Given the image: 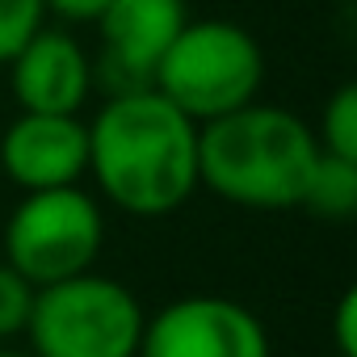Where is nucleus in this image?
<instances>
[{"label": "nucleus", "instance_id": "obj_1", "mask_svg": "<svg viewBox=\"0 0 357 357\" xmlns=\"http://www.w3.org/2000/svg\"><path fill=\"white\" fill-rule=\"evenodd\" d=\"M89 126V181L101 202L130 219H168L194 202L198 122L155 89L105 97Z\"/></svg>", "mask_w": 357, "mask_h": 357}, {"label": "nucleus", "instance_id": "obj_2", "mask_svg": "<svg viewBox=\"0 0 357 357\" xmlns=\"http://www.w3.org/2000/svg\"><path fill=\"white\" fill-rule=\"evenodd\" d=\"M319 143L307 118L252 101L198 126V185L240 211H298Z\"/></svg>", "mask_w": 357, "mask_h": 357}, {"label": "nucleus", "instance_id": "obj_3", "mask_svg": "<svg viewBox=\"0 0 357 357\" xmlns=\"http://www.w3.org/2000/svg\"><path fill=\"white\" fill-rule=\"evenodd\" d=\"M265 51L257 34L227 17H190L151 72V89L198 126L261 97Z\"/></svg>", "mask_w": 357, "mask_h": 357}, {"label": "nucleus", "instance_id": "obj_4", "mask_svg": "<svg viewBox=\"0 0 357 357\" xmlns=\"http://www.w3.org/2000/svg\"><path fill=\"white\" fill-rule=\"evenodd\" d=\"M147 311L109 273H76L34 290L26 319L34 357H139Z\"/></svg>", "mask_w": 357, "mask_h": 357}, {"label": "nucleus", "instance_id": "obj_5", "mask_svg": "<svg viewBox=\"0 0 357 357\" xmlns=\"http://www.w3.org/2000/svg\"><path fill=\"white\" fill-rule=\"evenodd\" d=\"M0 244V261H9L34 290L89 273L105 248V206L84 185L22 194Z\"/></svg>", "mask_w": 357, "mask_h": 357}, {"label": "nucleus", "instance_id": "obj_6", "mask_svg": "<svg viewBox=\"0 0 357 357\" xmlns=\"http://www.w3.org/2000/svg\"><path fill=\"white\" fill-rule=\"evenodd\" d=\"M139 357H273V340L240 298L181 294L147 315Z\"/></svg>", "mask_w": 357, "mask_h": 357}, {"label": "nucleus", "instance_id": "obj_7", "mask_svg": "<svg viewBox=\"0 0 357 357\" xmlns=\"http://www.w3.org/2000/svg\"><path fill=\"white\" fill-rule=\"evenodd\" d=\"M190 5L185 0H109L105 13L93 22L101 51L93 55V80L114 93L151 89V72L185 30Z\"/></svg>", "mask_w": 357, "mask_h": 357}, {"label": "nucleus", "instance_id": "obj_8", "mask_svg": "<svg viewBox=\"0 0 357 357\" xmlns=\"http://www.w3.org/2000/svg\"><path fill=\"white\" fill-rule=\"evenodd\" d=\"M0 172L22 194L80 185L89 172V126L84 114H30L0 130Z\"/></svg>", "mask_w": 357, "mask_h": 357}, {"label": "nucleus", "instance_id": "obj_9", "mask_svg": "<svg viewBox=\"0 0 357 357\" xmlns=\"http://www.w3.org/2000/svg\"><path fill=\"white\" fill-rule=\"evenodd\" d=\"M9 93L17 109L30 114H84L89 97L97 93L93 55L68 26H43L30 43L5 63Z\"/></svg>", "mask_w": 357, "mask_h": 357}, {"label": "nucleus", "instance_id": "obj_10", "mask_svg": "<svg viewBox=\"0 0 357 357\" xmlns=\"http://www.w3.org/2000/svg\"><path fill=\"white\" fill-rule=\"evenodd\" d=\"M298 211L328 219V223H344L357 215V160H340V155H324L315 160L307 190L298 198Z\"/></svg>", "mask_w": 357, "mask_h": 357}, {"label": "nucleus", "instance_id": "obj_11", "mask_svg": "<svg viewBox=\"0 0 357 357\" xmlns=\"http://www.w3.org/2000/svg\"><path fill=\"white\" fill-rule=\"evenodd\" d=\"M311 130H315V143L324 155L357 160V84L332 89V97L324 101L319 122Z\"/></svg>", "mask_w": 357, "mask_h": 357}, {"label": "nucleus", "instance_id": "obj_12", "mask_svg": "<svg viewBox=\"0 0 357 357\" xmlns=\"http://www.w3.org/2000/svg\"><path fill=\"white\" fill-rule=\"evenodd\" d=\"M43 26H47L43 0H0V68H5L30 43V34H38Z\"/></svg>", "mask_w": 357, "mask_h": 357}, {"label": "nucleus", "instance_id": "obj_13", "mask_svg": "<svg viewBox=\"0 0 357 357\" xmlns=\"http://www.w3.org/2000/svg\"><path fill=\"white\" fill-rule=\"evenodd\" d=\"M30 307H34V286L9 261H0V344H9L13 336L26 332Z\"/></svg>", "mask_w": 357, "mask_h": 357}, {"label": "nucleus", "instance_id": "obj_14", "mask_svg": "<svg viewBox=\"0 0 357 357\" xmlns=\"http://www.w3.org/2000/svg\"><path fill=\"white\" fill-rule=\"evenodd\" d=\"M332 353L357 357V290L353 286L336 298V311H332Z\"/></svg>", "mask_w": 357, "mask_h": 357}, {"label": "nucleus", "instance_id": "obj_15", "mask_svg": "<svg viewBox=\"0 0 357 357\" xmlns=\"http://www.w3.org/2000/svg\"><path fill=\"white\" fill-rule=\"evenodd\" d=\"M105 5L109 0H43L47 22L55 17L59 26H93L105 13Z\"/></svg>", "mask_w": 357, "mask_h": 357}, {"label": "nucleus", "instance_id": "obj_16", "mask_svg": "<svg viewBox=\"0 0 357 357\" xmlns=\"http://www.w3.org/2000/svg\"><path fill=\"white\" fill-rule=\"evenodd\" d=\"M0 357H34L30 349H13V344H0Z\"/></svg>", "mask_w": 357, "mask_h": 357}, {"label": "nucleus", "instance_id": "obj_17", "mask_svg": "<svg viewBox=\"0 0 357 357\" xmlns=\"http://www.w3.org/2000/svg\"><path fill=\"white\" fill-rule=\"evenodd\" d=\"M319 357H340V353H332V349H328V353H319Z\"/></svg>", "mask_w": 357, "mask_h": 357}]
</instances>
